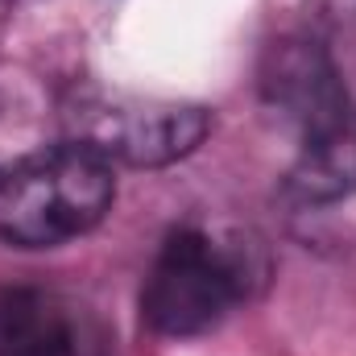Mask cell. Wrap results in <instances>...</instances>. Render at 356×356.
Masks as SVG:
<instances>
[{
	"label": "cell",
	"mask_w": 356,
	"mask_h": 356,
	"mask_svg": "<svg viewBox=\"0 0 356 356\" xmlns=\"http://www.w3.org/2000/svg\"><path fill=\"white\" fill-rule=\"evenodd\" d=\"M261 95L298 133L286 175L294 203H336L356 191V99L336 58L315 38H282L261 58Z\"/></svg>",
	"instance_id": "1"
},
{
	"label": "cell",
	"mask_w": 356,
	"mask_h": 356,
	"mask_svg": "<svg viewBox=\"0 0 356 356\" xmlns=\"http://www.w3.org/2000/svg\"><path fill=\"white\" fill-rule=\"evenodd\" d=\"M112 199V162L79 141L21 154L0 166V241L17 249H58L88 236Z\"/></svg>",
	"instance_id": "2"
},
{
	"label": "cell",
	"mask_w": 356,
	"mask_h": 356,
	"mask_svg": "<svg viewBox=\"0 0 356 356\" xmlns=\"http://www.w3.org/2000/svg\"><path fill=\"white\" fill-rule=\"evenodd\" d=\"M266 277L261 249L211 228H178L141 286V315L158 336L186 340L228 319Z\"/></svg>",
	"instance_id": "3"
},
{
	"label": "cell",
	"mask_w": 356,
	"mask_h": 356,
	"mask_svg": "<svg viewBox=\"0 0 356 356\" xmlns=\"http://www.w3.org/2000/svg\"><path fill=\"white\" fill-rule=\"evenodd\" d=\"M71 137L108 162L124 166H170L195 154L211 133V112L199 104L141 99L120 91H79L67 104Z\"/></svg>",
	"instance_id": "4"
},
{
	"label": "cell",
	"mask_w": 356,
	"mask_h": 356,
	"mask_svg": "<svg viewBox=\"0 0 356 356\" xmlns=\"http://www.w3.org/2000/svg\"><path fill=\"white\" fill-rule=\"evenodd\" d=\"M0 356H112V332L63 290L0 286Z\"/></svg>",
	"instance_id": "5"
}]
</instances>
